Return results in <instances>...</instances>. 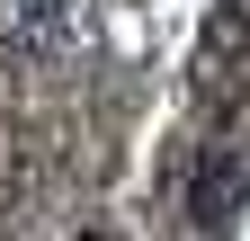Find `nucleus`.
Listing matches in <instances>:
<instances>
[{
	"mask_svg": "<svg viewBox=\"0 0 250 241\" xmlns=\"http://www.w3.org/2000/svg\"><path fill=\"white\" fill-rule=\"evenodd\" d=\"M81 36L72 0H0V54H62Z\"/></svg>",
	"mask_w": 250,
	"mask_h": 241,
	"instance_id": "obj_1",
	"label": "nucleus"
},
{
	"mask_svg": "<svg viewBox=\"0 0 250 241\" xmlns=\"http://www.w3.org/2000/svg\"><path fill=\"white\" fill-rule=\"evenodd\" d=\"M241 197H250V179L232 152H197V170H188V223L197 232H224L241 215Z\"/></svg>",
	"mask_w": 250,
	"mask_h": 241,
	"instance_id": "obj_2",
	"label": "nucleus"
},
{
	"mask_svg": "<svg viewBox=\"0 0 250 241\" xmlns=\"http://www.w3.org/2000/svg\"><path fill=\"white\" fill-rule=\"evenodd\" d=\"M250 54V0H214V18H206V45H197V63H241Z\"/></svg>",
	"mask_w": 250,
	"mask_h": 241,
	"instance_id": "obj_3",
	"label": "nucleus"
},
{
	"mask_svg": "<svg viewBox=\"0 0 250 241\" xmlns=\"http://www.w3.org/2000/svg\"><path fill=\"white\" fill-rule=\"evenodd\" d=\"M81 241H116V232H81Z\"/></svg>",
	"mask_w": 250,
	"mask_h": 241,
	"instance_id": "obj_4",
	"label": "nucleus"
}]
</instances>
